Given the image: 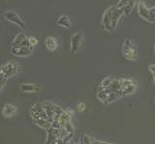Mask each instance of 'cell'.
I'll list each match as a JSON object with an SVG mask.
<instances>
[{
	"label": "cell",
	"mask_w": 155,
	"mask_h": 144,
	"mask_svg": "<svg viewBox=\"0 0 155 144\" xmlns=\"http://www.w3.org/2000/svg\"><path fill=\"white\" fill-rule=\"evenodd\" d=\"M122 53L125 58L130 61L138 60L139 58L138 47L130 41V39H126L124 41L123 46H122Z\"/></svg>",
	"instance_id": "1"
},
{
	"label": "cell",
	"mask_w": 155,
	"mask_h": 144,
	"mask_svg": "<svg viewBox=\"0 0 155 144\" xmlns=\"http://www.w3.org/2000/svg\"><path fill=\"white\" fill-rule=\"evenodd\" d=\"M21 66L18 65L16 62L10 61L1 66L0 73H1V76H4L6 78H10L12 76L18 75L21 72Z\"/></svg>",
	"instance_id": "2"
},
{
	"label": "cell",
	"mask_w": 155,
	"mask_h": 144,
	"mask_svg": "<svg viewBox=\"0 0 155 144\" xmlns=\"http://www.w3.org/2000/svg\"><path fill=\"white\" fill-rule=\"evenodd\" d=\"M113 10H114V6H111L108 8L107 10L104 12L103 17H102V27L105 31L108 32H113Z\"/></svg>",
	"instance_id": "3"
},
{
	"label": "cell",
	"mask_w": 155,
	"mask_h": 144,
	"mask_svg": "<svg viewBox=\"0 0 155 144\" xmlns=\"http://www.w3.org/2000/svg\"><path fill=\"white\" fill-rule=\"evenodd\" d=\"M82 41H84V34L82 32H77L75 34H73L70 40V50L71 53L75 54L80 50Z\"/></svg>",
	"instance_id": "4"
},
{
	"label": "cell",
	"mask_w": 155,
	"mask_h": 144,
	"mask_svg": "<svg viewBox=\"0 0 155 144\" xmlns=\"http://www.w3.org/2000/svg\"><path fill=\"white\" fill-rule=\"evenodd\" d=\"M31 116L32 119H47L50 121L48 116L45 110V107H44V104H34L32 108H31Z\"/></svg>",
	"instance_id": "5"
},
{
	"label": "cell",
	"mask_w": 155,
	"mask_h": 144,
	"mask_svg": "<svg viewBox=\"0 0 155 144\" xmlns=\"http://www.w3.org/2000/svg\"><path fill=\"white\" fill-rule=\"evenodd\" d=\"M3 18L6 21L13 23V24L18 25V27H21V28L24 27V23L21 21V17L18 16V14L17 12H15V11H6V12L3 13Z\"/></svg>",
	"instance_id": "6"
},
{
	"label": "cell",
	"mask_w": 155,
	"mask_h": 144,
	"mask_svg": "<svg viewBox=\"0 0 155 144\" xmlns=\"http://www.w3.org/2000/svg\"><path fill=\"white\" fill-rule=\"evenodd\" d=\"M34 50V46H11L10 47V51L14 55H17L19 57L28 56L32 53Z\"/></svg>",
	"instance_id": "7"
},
{
	"label": "cell",
	"mask_w": 155,
	"mask_h": 144,
	"mask_svg": "<svg viewBox=\"0 0 155 144\" xmlns=\"http://www.w3.org/2000/svg\"><path fill=\"white\" fill-rule=\"evenodd\" d=\"M136 3H137V0H119L116 6L123 9L125 15H128L130 12H132Z\"/></svg>",
	"instance_id": "8"
},
{
	"label": "cell",
	"mask_w": 155,
	"mask_h": 144,
	"mask_svg": "<svg viewBox=\"0 0 155 144\" xmlns=\"http://www.w3.org/2000/svg\"><path fill=\"white\" fill-rule=\"evenodd\" d=\"M138 12L140 18H143V20L147 21L149 22H154L153 18L150 16V12H149V8L145 6V4L143 2H140L138 4Z\"/></svg>",
	"instance_id": "9"
},
{
	"label": "cell",
	"mask_w": 155,
	"mask_h": 144,
	"mask_svg": "<svg viewBox=\"0 0 155 144\" xmlns=\"http://www.w3.org/2000/svg\"><path fill=\"white\" fill-rule=\"evenodd\" d=\"M124 14L123 9L118 8L117 6H114V10H113V24H111V27H113V31L115 30L116 26L118 24V21L120 20V18L122 17Z\"/></svg>",
	"instance_id": "10"
},
{
	"label": "cell",
	"mask_w": 155,
	"mask_h": 144,
	"mask_svg": "<svg viewBox=\"0 0 155 144\" xmlns=\"http://www.w3.org/2000/svg\"><path fill=\"white\" fill-rule=\"evenodd\" d=\"M45 46L48 51H55L58 49V42L54 37L48 36L45 39Z\"/></svg>",
	"instance_id": "11"
},
{
	"label": "cell",
	"mask_w": 155,
	"mask_h": 144,
	"mask_svg": "<svg viewBox=\"0 0 155 144\" xmlns=\"http://www.w3.org/2000/svg\"><path fill=\"white\" fill-rule=\"evenodd\" d=\"M16 112H17V107H15V105L11 104H5L3 107L2 114H3V116H5V117H11Z\"/></svg>",
	"instance_id": "12"
},
{
	"label": "cell",
	"mask_w": 155,
	"mask_h": 144,
	"mask_svg": "<svg viewBox=\"0 0 155 144\" xmlns=\"http://www.w3.org/2000/svg\"><path fill=\"white\" fill-rule=\"evenodd\" d=\"M56 24L58 26H61L63 28L68 29V28L71 27V21L69 20V18H68L66 15H61L56 20Z\"/></svg>",
	"instance_id": "13"
},
{
	"label": "cell",
	"mask_w": 155,
	"mask_h": 144,
	"mask_svg": "<svg viewBox=\"0 0 155 144\" xmlns=\"http://www.w3.org/2000/svg\"><path fill=\"white\" fill-rule=\"evenodd\" d=\"M19 89L24 93H31L38 90L37 86L33 83H21V86H19Z\"/></svg>",
	"instance_id": "14"
},
{
	"label": "cell",
	"mask_w": 155,
	"mask_h": 144,
	"mask_svg": "<svg viewBox=\"0 0 155 144\" xmlns=\"http://www.w3.org/2000/svg\"><path fill=\"white\" fill-rule=\"evenodd\" d=\"M44 107H45V110L48 116V119H50V121L52 123L53 119L55 117V112H54V110H53V104L46 103V104H44Z\"/></svg>",
	"instance_id": "15"
},
{
	"label": "cell",
	"mask_w": 155,
	"mask_h": 144,
	"mask_svg": "<svg viewBox=\"0 0 155 144\" xmlns=\"http://www.w3.org/2000/svg\"><path fill=\"white\" fill-rule=\"evenodd\" d=\"M97 98H98L99 101H101L102 103L104 104H108V98H109V95L107 94V92L105 91V89H103L99 86V89H98V92H97Z\"/></svg>",
	"instance_id": "16"
},
{
	"label": "cell",
	"mask_w": 155,
	"mask_h": 144,
	"mask_svg": "<svg viewBox=\"0 0 155 144\" xmlns=\"http://www.w3.org/2000/svg\"><path fill=\"white\" fill-rule=\"evenodd\" d=\"M33 121L36 125H38L39 127H41L43 129L48 130L51 127V122L47 119H33Z\"/></svg>",
	"instance_id": "17"
},
{
	"label": "cell",
	"mask_w": 155,
	"mask_h": 144,
	"mask_svg": "<svg viewBox=\"0 0 155 144\" xmlns=\"http://www.w3.org/2000/svg\"><path fill=\"white\" fill-rule=\"evenodd\" d=\"M95 140L96 139H94L93 137H90L88 136H82L81 137V142L84 144H93Z\"/></svg>",
	"instance_id": "18"
},
{
	"label": "cell",
	"mask_w": 155,
	"mask_h": 144,
	"mask_svg": "<svg viewBox=\"0 0 155 144\" xmlns=\"http://www.w3.org/2000/svg\"><path fill=\"white\" fill-rule=\"evenodd\" d=\"M113 78H104L103 80H102V82H101V84H100V86L103 89H106V88H108L109 86H110V84L111 83V81H113Z\"/></svg>",
	"instance_id": "19"
},
{
	"label": "cell",
	"mask_w": 155,
	"mask_h": 144,
	"mask_svg": "<svg viewBox=\"0 0 155 144\" xmlns=\"http://www.w3.org/2000/svg\"><path fill=\"white\" fill-rule=\"evenodd\" d=\"M64 129H66L67 132L70 133H74V126H73L71 120H69V121H66V123L64 125Z\"/></svg>",
	"instance_id": "20"
},
{
	"label": "cell",
	"mask_w": 155,
	"mask_h": 144,
	"mask_svg": "<svg viewBox=\"0 0 155 144\" xmlns=\"http://www.w3.org/2000/svg\"><path fill=\"white\" fill-rule=\"evenodd\" d=\"M28 42H29V44H30V46H32L34 47H35L37 46V44H38V40L33 36H29L28 37Z\"/></svg>",
	"instance_id": "21"
},
{
	"label": "cell",
	"mask_w": 155,
	"mask_h": 144,
	"mask_svg": "<svg viewBox=\"0 0 155 144\" xmlns=\"http://www.w3.org/2000/svg\"><path fill=\"white\" fill-rule=\"evenodd\" d=\"M85 107H86V105L84 103H79V104H78V105H77L78 111H80V112H84V110H85Z\"/></svg>",
	"instance_id": "22"
},
{
	"label": "cell",
	"mask_w": 155,
	"mask_h": 144,
	"mask_svg": "<svg viewBox=\"0 0 155 144\" xmlns=\"http://www.w3.org/2000/svg\"><path fill=\"white\" fill-rule=\"evenodd\" d=\"M8 80V78H4V76H1V90H3L5 84H6V81Z\"/></svg>",
	"instance_id": "23"
},
{
	"label": "cell",
	"mask_w": 155,
	"mask_h": 144,
	"mask_svg": "<svg viewBox=\"0 0 155 144\" xmlns=\"http://www.w3.org/2000/svg\"><path fill=\"white\" fill-rule=\"evenodd\" d=\"M149 71H150V73L153 75V76H155V64L149 66Z\"/></svg>",
	"instance_id": "24"
},
{
	"label": "cell",
	"mask_w": 155,
	"mask_h": 144,
	"mask_svg": "<svg viewBox=\"0 0 155 144\" xmlns=\"http://www.w3.org/2000/svg\"><path fill=\"white\" fill-rule=\"evenodd\" d=\"M93 144H114V143H107V142H101V141H97L95 140V142Z\"/></svg>",
	"instance_id": "25"
},
{
	"label": "cell",
	"mask_w": 155,
	"mask_h": 144,
	"mask_svg": "<svg viewBox=\"0 0 155 144\" xmlns=\"http://www.w3.org/2000/svg\"><path fill=\"white\" fill-rule=\"evenodd\" d=\"M154 83H155V76H154Z\"/></svg>",
	"instance_id": "26"
},
{
	"label": "cell",
	"mask_w": 155,
	"mask_h": 144,
	"mask_svg": "<svg viewBox=\"0 0 155 144\" xmlns=\"http://www.w3.org/2000/svg\"><path fill=\"white\" fill-rule=\"evenodd\" d=\"M154 50H155V45H154Z\"/></svg>",
	"instance_id": "27"
},
{
	"label": "cell",
	"mask_w": 155,
	"mask_h": 144,
	"mask_svg": "<svg viewBox=\"0 0 155 144\" xmlns=\"http://www.w3.org/2000/svg\"><path fill=\"white\" fill-rule=\"evenodd\" d=\"M80 144H84V143H81H81H80Z\"/></svg>",
	"instance_id": "28"
}]
</instances>
